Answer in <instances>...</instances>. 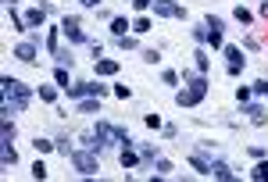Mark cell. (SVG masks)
<instances>
[{"label":"cell","mask_w":268,"mask_h":182,"mask_svg":"<svg viewBox=\"0 0 268 182\" xmlns=\"http://www.w3.org/2000/svg\"><path fill=\"white\" fill-rule=\"evenodd\" d=\"M0 93H4V114H22L29 108L33 89L25 82H18V79H11V75H4V79H0Z\"/></svg>","instance_id":"cell-1"},{"label":"cell","mask_w":268,"mask_h":182,"mask_svg":"<svg viewBox=\"0 0 268 182\" xmlns=\"http://www.w3.org/2000/svg\"><path fill=\"white\" fill-rule=\"evenodd\" d=\"M204 93H207V79L197 75V79L186 82V89H179V93H175V104H179V108H193V104L204 100Z\"/></svg>","instance_id":"cell-2"},{"label":"cell","mask_w":268,"mask_h":182,"mask_svg":"<svg viewBox=\"0 0 268 182\" xmlns=\"http://www.w3.org/2000/svg\"><path fill=\"white\" fill-rule=\"evenodd\" d=\"M68 157H72V164H76V172L86 175V179L100 172V164H97V150H72Z\"/></svg>","instance_id":"cell-3"},{"label":"cell","mask_w":268,"mask_h":182,"mask_svg":"<svg viewBox=\"0 0 268 182\" xmlns=\"http://www.w3.org/2000/svg\"><path fill=\"white\" fill-rule=\"evenodd\" d=\"M204 29H207V39H211V47H215V50H218V47H226V22H222V18L207 14Z\"/></svg>","instance_id":"cell-4"},{"label":"cell","mask_w":268,"mask_h":182,"mask_svg":"<svg viewBox=\"0 0 268 182\" xmlns=\"http://www.w3.org/2000/svg\"><path fill=\"white\" fill-rule=\"evenodd\" d=\"M154 14H161V18H183V4H172V0H154Z\"/></svg>","instance_id":"cell-5"},{"label":"cell","mask_w":268,"mask_h":182,"mask_svg":"<svg viewBox=\"0 0 268 182\" xmlns=\"http://www.w3.org/2000/svg\"><path fill=\"white\" fill-rule=\"evenodd\" d=\"M61 33H65L72 43H86V33H82V22H79V18H65V22H61Z\"/></svg>","instance_id":"cell-6"},{"label":"cell","mask_w":268,"mask_h":182,"mask_svg":"<svg viewBox=\"0 0 268 182\" xmlns=\"http://www.w3.org/2000/svg\"><path fill=\"white\" fill-rule=\"evenodd\" d=\"M104 93H108V89H104V86H93V82H79V86H68V97H104Z\"/></svg>","instance_id":"cell-7"},{"label":"cell","mask_w":268,"mask_h":182,"mask_svg":"<svg viewBox=\"0 0 268 182\" xmlns=\"http://www.w3.org/2000/svg\"><path fill=\"white\" fill-rule=\"evenodd\" d=\"M14 57L25 61V65H36V43H18V47H14Z\"/></svg>","instance_id":"cell-8"},{"label":"cell","mask_w":268,"mask_h":182,"mask_svg":"<svg viewBox=\"0 0 268 182\" xmlns=\"http://www.w3.org/2000/svg\"><path fill=\"white\" fill-rule=\"evenodd\" d=\"M226 50V57H229V72L236 75V72H243V54H240V47H222Z\"/></svg>","instance_id":"cell-9"},{"label":"cell","mask_w":268,"mask_h":182,"mask_svg":"<svg viewBox=\"0 0 268 182\" xmlns=\"http://www.w3.org/2000/svg\"><path fill=\"white\" fill-rule=\"evenodd\" d=\"M43 22H47V11H43V7H33V11L25 14V25H29V29H39Z\"/></svg>","instance_id":"cell-10"},{"label":"cell","mask_w":268,"mask_h":182,"mask_svg":"<svg viewBox=\"0 0 268 182\" xmlns=\"http://www.w3.org/2000/svg\"><path fill=\"white\" fill-rule=\"evenodd\" d=\"M211 175H215V179H226V182H229V179H232L236 172L229 168V164H226V161H211Z\"/></svg>","instance_id":"cell-11"},{"label":"cell","mask_w":268,"mask_h":182,"mask_svg":"<svg viewBox=\"0 0 268 182\" xmlns=\"http://www.w3.org/2000/svg\"><path fill=\"white\" fill-rule=\"evenodd\" d=\"M190 164H193V168H197L200 175H211V161H204L200 154H190Z\"/></svg>","instance_id":"cell-12"},{"label":"cell","mask_w":268,"mask_h":182,"mask_svg":"<svg viewBox=\"0 0 268 182\" xmlns=\"http://www.w3.org/2000/svg\"><path fill=\"white\" fill-rule=\"evenodd\" d=\"M97 75H118V61H97Z\"/></svg>","instance_id":"cell-13"},{"label":"cell","mask_w":268,"mask_h":182,"mask_svg":"<svg viewBox=\"0 0 268 182\" xmlns=\"http://www.w3.org/2000/svg\"><path fill=\"white\" fill-rule=\"evenodd\" d=\"M125 29H132L125 18H111V36H115V39H122V36H125Z\"/></svg>","instance_id":"cell-14"},{"label":"cell","mask_w":268,"mask_h":182,"mask_svg":"<svg viewBox=\"0 0 268 182\" xmlns=\"http://www.w3.org/2000/svg\"><path fill=\"white\" fill-rule=\"evenodd\" d=\"M0 161H4L7 168H11L14 161H18V154H14V146H11V143H4V146H0Z\"/></svg>","instance_id":"cell-15"},{"label":"cell","mask_w":268,"mask_h":182,"mask_svg":"<svg viewBox=\"0 0 268 182\" xmlns=\"http://www.w3.org/2000/svg\"><path fill=\"white\" fill-rule=\"evenodd\" d=\"M97 100H100V97H82V100H79V114H93V111H97Z\"/></svg>","instance_id":"cell-16"},{"label":"cell","mask_w":268,"mask_h":182,"mask_svg":"<svg viewBox=\"0 0 268 182\" xmlns=\"http://www.w3.org/2000/svg\"><path fill=\"white\" fill-rule=\"evenodd\" d=\"M247 114H250V121H254V125H265V108L250 104V108H247Z\"/></svg>","instance_id":"cell-17"},{"label":"cell","mask_w":268,"mask_h":182,"mask_svg":"<svg viewBox=\"0 0 268 182\" xmlns=\"http://www.w3.org/2000/svg\"><path fill=\"white\" fill-rule=\"evenodd\" d=\"M39 100L54 104V100H57V89H54V86H39Z\"/></svg>","instance_id":"cell-18"},{"label":"cell","mask_w":268,"mask_h":182,"mask_svg":"<svg viewBox=\"0 0 268 182\" xmlns=\"http://www.w3.org/2000/svg\"><path fill=\"white\" fill-rule=\"evenodd\" d=\"M33 146H36V154H50V150H54V143L50 140H39V136L33 140Z\"/></svg>","instance_id":"cell-19"},{"label":"cell","mask_w":268,"mask_h":182,"mask_svg":"<svg viewBox=\"0 0 268 182\" xmlns=\"http://www.w3.org/2000/svg\"><path fill=\"white\" fill-rule=\"evenodd\" d=\"M0 132H4V143L14 140V125H11V118H7V114H4V125H0Z\"/></svg>","instance_id":"cell-20"},{"label":"cell","mask_w":268,"mask_h":182,"mask_svg":"<svg viewBox=\"0 0 268 182\" xmlns=\"http://www.w3.org/2000/svg\"><path fill=\"white\" fill-rule=\"evenodd\" d=\"M136 161H140V157L132 154V146H125V150H122V164H125V168H132V164H136Z\"/></svg>","instance_id":"cell-21"},{"label":"cell","mask_w":268,"mask_h":182,"mask_svg":"<svg viewBox=\"0 0 268 182\" xmlns=\"http://www.w3.org/2000/svg\"><path fill=\"white\" fill-rule=\"evenodd\" d=\"M193 57H197V72L204 75V72H207V65H211V61H207V54H204V50H197Z\"/></svg>","instance_id":"cell-22"},{"label":"cell","mask_w":268,"mask_h":182,"mask_svg":"<svg viewBox=\"0 0 268 182\" xmlns=\"http://www.w3.org/2000/svg\"><path fill=\"white\" fill-rule=\"evenodd\" d=\"M47 50H50V54L61 50V47H57V29H50V33H47Z\"/></svg>","instance_id":"cell-23"},{"label":"cell","mask_w":268,"mask_h":182,"mask_svg":"<svg viewBox=\"0 0 268 182\" xmlns=\"http://www.w3.org/2000/svg\"><path fill=\"white\" fill-rule=\"evenodd\" d=\"M132 33H151V18H136L132 22Z\"/></svg>","instance_id":"cell-24"},{"label":"cell","mask_w":268,"mask_h":182,"mask_svg":"<svg viewBox=\"0 0 268 182\" xmlns=\"http://www.w3.org/2000/svg\"><path fill=\"white\" fill-rule=\"evenodd\" d=\"M254 179H258V182H265V179H268V161H261L258 168H254Z\"/></svg>","instance_id":"cell-25"},{"label":"cell","mask_w":268,"mask_h":182,"mask_svg":"<svg viewBox=\"0 0 268 182\" xmlns=\"http://www.w3.org/2000/svg\"><path fill=\"white\" fill-rule=\"evenodd\" d=\"M254 93H258V97H268V79H258V82H254Z\"/></svg>","instance_id":"cell-26"},{"label":"cell","mask_w":268,"mask_h":182,"mask_svg":"<svg viewBox=\"0 0 268 182\" xmlns=\"http://www.w3.org/2000/svg\"><path fill=\"white\" fill-rule=\"evenodd\" d=\"M54 79H57V86H65V89H68V72H65V68H57V72H54Z\"/></svg>","instance_id":"cell-27"},{"label":"cell","mask_w":268,"mask_h":182,"mask_svg":"<svg viewBox=\"0 0 268 182\" xmlns=\"http://www.w3.org/2000/svg\"><path fill=\"white\" fill-rule=\"evenodd\" d=\"M236 22H243V25H250V11H243V7H236Z\"/></svg>","instance_id":"cell-28"},{"label":"cell","mask_w":268,"mask_h":182,"mask_svg":"<svg viewBox=\"0 0 268 182\" xmlns=\"http://www.w3.org/2000/svg\"><path fill=\"white\" fill-rule=\"evenodd\" d=\"M54 57H57V65H61V68H65V65H72V57H68V50H57Z\"/></svg>","instance_id":"cell-29"},{"label":"cell","mask_w":268,"mask_h":182,"mask_svg":"<svg viewBox=\"0 0 268 182\" xmlns=\"http://www.w3.org/2000/svg\"><path fill=\"white\" fill-rule=\"evenodd\" d=\"M33 179H47V168H43V164H39V161L33 164Z\"/></svg>","instance_id":"cell-30"},{"label":"cell","mask_w":268,"mask_h":182,"mask_svg":"<svg viewBox=\"0 0 268 182\" xmlns=\"http://www.w3.org/2000/svg\"><path fill=\"white\" fill-rule=\"evenodd\" d=\"M143 61H151V65H157V61H161V54H157V50H143Z\"/></svg>","instance_id":"cell-31"},{"label":"cell","mask_w":268,"mask_h":182,"mask_svg":"<svg viewBox=\"0 0 268 182\" xmlns=\"http://www.w3.org/2000/svg\"><path fill=\"white\" fill-rule=\"evenodd\" d=\"M132 7H136V11H147V7H154V0H132Z\"/></svg>","instance_id":"cell-32"},{"label":"cell","mask_w":268,"mask_h":182,"mask_svg":"<svg viewBox=\"0 0 268 182\" xmlns=\"http://www.w3.org/2000/svg\"><path fill=\"white\" fill-rule=\"evenodd\" d=\"M140 157L143 161H154V146H140Z\"/></svg>","instance_id":"cell-33"},{"label":"cell","mask_w":268,"mask_h":182,"mask_svg":"<svg viewBox=\"0 0 268 182\" xmlns=\"http://www.w3.org/2000/svg\"><path fill=\"white\" fill-rule=\"evenodd\" d=\"M172 172V161H157V175H168Z\"/></svg>","instance_id":"cell-34"},{"label":"cell","mask_w":268,"mask_h":182,"mask_svg":"<svg viewBox=\"0 0 268 182\" xmlns=\"http://www.w3.org/2000/svg\"><path fill=\"white\" fill-rule=\"evenodd\" d=\"M118 43H122V50H132V47H136V39H132V36H122Z\"/></svg>","instance_id":"cell-35"},{"label":"cell","mask_w":268,"mask_h":182,"mask_svg":"<svg viewBox=\"0 0 268 182\" xmlns=\"http://www.w3.org/2000/svg\"><path fill=\"white\" fill-rule=\"evenodd\" d=\"M143 121H147V125H151V129H161V118H157V114H147Z\"/></svg>","instance_id":"cell-36"},{"label":"cell","mask_w":268,"mask_h":182,"mask_svg":"<svg viewBox=\"0 0 268 182\" xmlns=\"http://www.w3.org/2000/svg\"><path fill=\"white\" fill-rule=\"evenodd\" d=\"M79 4H82V7H97V4H100V0H79Z\"/></svg>","instance_id":"cell-37"},{"label":"cell","mask_w":268,"mask_h":182,"mask_svg":"<svg viewBox=\"0 0 268 182\" xmlns=\"http://www.w3.org/2000/svg\"><path fill=\"white\" fill-rule=\"evenodd\" d=\"M4 4H7V7H14V4H18V0H4Z\"/></svg>","instance_id":"cell-38"}]
</instances>
